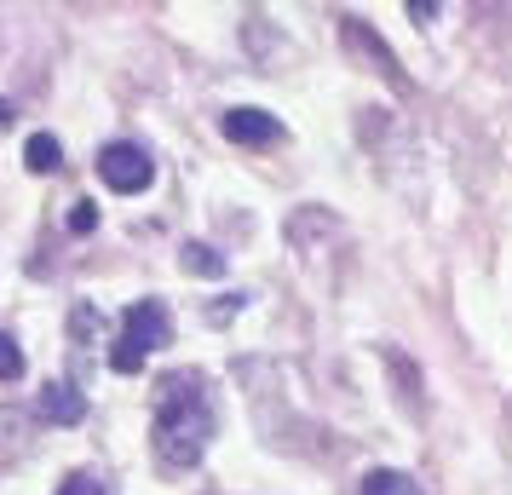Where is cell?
Returning <instances> with one entry per match:
<instances>
[{"label": "cell", "instance_id": "obj_7", "mask_svg": "<svg viewBox=\"0 0 512 495\" xmlns=\"http://www.w3.org/2000/svg\"><path fill=\"white\" fill-rule=\"evenodd\" d=\"M380 357H386V369H392V380L403 386V392H397V398H403V409H409V415L420 421V415H426V398H420V369H415V363H403V352H392V346H386Z\"/></svg>", "mask_w": 512, "mask_h": 495}, {"label": "cell", "instance_id": "obj_17", "mask_svg": "<svg viewBox=\"0 0 512 495\" xmlns=\"http://www.w3.org/2000/svg\"><path fill=\"white\" fill-rule=\"evenodd\" d=\"M409 18H420V24H432V18H438V6H432V0H415V6H409Z\"/></svg>", "mask_w": 512, "mask_h": 495}, {"label": "cell", "instance_id": "obj_6", "mask_svg": "<svg viewBox=\"0 0 512 495\" xmlns=\"http://www.w3.org/2000/svg\"><path fill=\"white\" fill-rule=\"evenodd\" d=\"M29 432H35V415L0 409V467H12L18 455H29Z\"/></svg>", "mask_w": 512, "mask_h": 495}, {"label": "cell", "instance_id": "obj_11", "mask_svg": "<svg viewBox=\"0 0 512 495\" xmlns=\"http://www.w3.org/2000/svg\"><path fill=\"white\" fill-rule=\"evenodd\" d=\"M357 495H420V484L409 478V472H397V467H380L363 478V490Z\"/></svg>", "mask_w": 512, "mask_h": 495}, {"label": "cell", "instance_id": "obj_8", "mask_svg": "<svg viewBox=\"0 0 512 495\" xmlns=\"http://www.w3.org/2000/svg\"><path fill=\"white\" fill-rule=\"evenodd\" d=\"M346 47H357V52H369L374 64H380V75H386V81H397V87H403V70H397V58L386 47H380V35H374L369 24H346Z\"/></svg>", "mask_w": 512, "mask_h": 495}, {"label": "cell", "instance_id": "obj_3", "mask_svg": "<svg viewBox=\"0 0 512 495\" xmlns=\"http://www.w3.org/2000/svg\"><path fill=\"white\" fill-rule=\"evenodd\" d=\"M98 179L110 190H121V196H139V190L156 185V162H150V150L133 139H116L98 150Z\"/></svg>", "mask_w": 512, "mask_h": 495}, {"label": "cell", "instance_id": "obj_18", "mask_svg": "<svg viewBox=\"0 0 512 495\" xmlns=\"http://www.w3.org/2000/svg\"><path fill=\"white\" fill-rule=\"evenodd\" d=\"M0 127H12V104L6 98H0Z\"/></svg>", "mask_w": 512, "mask_h": 495}, {"label": "cell", "instance_id": "obj_2", "mask_svg": "<svg viewBox=\"0 0 512 495\" xmlns=\"http://www.w3.org/2000/svg\"><path fill=\"white\" fill-rule=\"evenodd\" d=\"M167 334H173V317H167L162 300H133L127 317H121L116 346H110V369L116 375H139L144 363H150V352L167 346Z\"/></svg>", "mask_w": 512, "mask_h": 495}, {"label": "cell", "instance_id": "obj_9", "mask_svg": "<svg viewBox=\"0 0 512 495\" xmlns=\"http://www.w3.org/2000/svg\"><path fill=\"white\" fill-rule=\"evenodd\" d=\"M24 167L29 173H58V167H64V144L52 139V133H35V139L24 144Z\"/></svg>", "mask_w": 512, "mask_h": 495}, {"label": "cell", "instance_id": "obj_12", "mask_svg": "<svg viewBox=\"0 0 512 495\" xmlns=\"http://www.w3.org/2000/svg\"><path fill=\"white\" fill-rule=\"evenodd\" d=\"M0 380L12 386V380H24V352H18V340L12 334H0Z\"/></svg>", "mask_w": 512, "mask_h": 495}, {"label": "cell", "instance_id": "obj_13", "mask_svg": "<svg viewBox=\"0 0 512 495\" xmlns=\"http://www.w3.org/2000/svg\"><path fill=\"white\" fill-rule=\"evenodd\" d=\"M58 495H110V484H104L98 472H70V478L58 484Z\"/></svg>", "mask_w": 512, "mask_h": 495}, {"label": "cell", "instance_id": "obj_10", "mask_svg": "<svg viewBox=\"0 0 512 495\" xmlns=\"http://www.w3.org/2000/svg\"><path fill=\"white\" fill-rule=\"evenodd\" d=\"M179 265L196 271V277H225V254L208 248V242H185V248H179Z\"/></svg>", "mask_w": 512, "mask_h": 495}, {"label": "cell", "instance_id": "obj_15", "mask_svg": "<svg viewBox=\"0 0 512 495\" xmlns=\"http://www.w3.org/2000/svg\"><path fill=\"white\" fill-rule=\"evenodd\" d=\"M70 231H75V236L98 231V202H75V213H70Z\"/></svg>", "mask_w": 512, "mask_h": 495}, {"label": "cell", "instance_id": "obj_1", "mask_svg": "<svg viewBox=\"0 0 512 495\" xmlns=\"http://www.w3.org/2000/svg\"><path fill=\"white\" fill-rule=\"evenodd\" d=\"M213 432H219L213 392L196 369H173V375L156 380V426H150V438H156V461L167 472L202 467Z\"/></svg>", "mask_w": 512, "mask_h": 495}, {"label": "cell", "instance_id": "obj_4", "mask_svg": "<svg viewBox=\"0 0 512 495\" xmlns=\"http://www.w3.org/2000/svg\"><path fill=\"white\" fill-rule=\"evenodd\" d=\"M219 133H225L231 144H248V150H254V144H277L282 139V121L271 116V110H259V104H236V110L219 116Z\"/></svg>", "mask_w": 512, "mask_h": 495}, {"label": "cell", "instance_id": "obj_16", "mask_svg": "<svg viewBox=\"0 0 512 495\" xmlns=\"http://www.w3.org/2000/svg\"><path fill=\"white\" fill-rule=\"evenodd\" d=\"M236 311H242V294H225V306H213L208 317H213V323H231Z\"/></svg>", "mask_w": 512, "mask_h": 495}, {"label": "cell", "instance_id": "obj_14", "mask_svg": "<svg viewBox=\"0 0 512 495\" xmlns=\"http://www.w3.org/2000/svg\"><path fill=\"white\" fill-rule=\"evenodd\" d=\"M98 329H104V317H98L93 306H75L70 311V334H75V340H93Z\"/></svg>", "mask_w": 512, "mask_h": 495}, {"label": "cell", "instance_id": "obj_5", "mask_svg": "<svg viewBox=\"0 0 512 495\" xmlns=\"http://www.w3.org/2000/svg\"><path fill=\"white\" fill-rule=\"evenodd\" d=\"M87 415V398L75 392L70 380H52V386H41V398H35V421L47 426H75Z\"/></svg>", "mask_w": 512, "mask_h": 495}]
</instances>
